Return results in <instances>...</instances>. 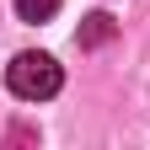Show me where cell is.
I'll return each mask as SVG.
<instances>
[{"instance_id":"obj_1","label":"cell","mask_w":150,"mask_h":150,"mask_svg":"<svg viewBox=\"0 0 150 150\" xmlns=\"http://www.w3.org/2000/svg\"><path fill=\"white\" fill-rule=\"evenodd\" d=\"M6 86H11V97H22V102H48L54 91L64 86V75L59 64H54V54H16V59L6 64Z\"/></svg>"},{"instance_id":"obj_2","label":"cell","mask_w":150,"mask_h":150,"mask_svg":"<svg viewBox=\"0 0 150 150\" xmlns=\"http://www.w3.org/2000/svg\"><path fill=\"white\" fill-rule=\"evenodd\" d=\"M112 32H118V22H112L107 11H91V16H81L75 43H81V48H102V43H112Z\"/></svg>"},{"instance_id":"obj_3","label":"cell","mask_w":150,"mask_h":150,"mask_svg":"<svg viewBox=\"0 0 150 150\" xmlns=\"http://www.w3.org/2000/svg\"><path fill=\"white\" fill-rule=\"evenodd\" d=\"M54 11H59V0H16V16L22 22H48Z\"/></svg>"}]
</instances>
